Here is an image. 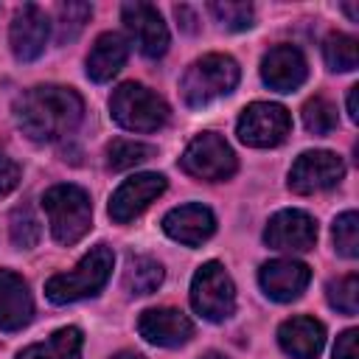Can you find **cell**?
<instances>
[{
    "label": "cell",
    "instance_id": "1",
    "mask_svg": "<svg viewBox=\"0 0 359 359\" xmlns=\"http://www.w3.org/2000/svg\"><path fill=\"white\" fill-rule=\"evenodd\" d=\"M14 115H17V126L31 140L45 143V140H59L79 126L84 115V101L70 87L39 84L31 87L17 101Z\"/></svg>",
    "mask_w": 359,
    "mask_h": 359
},
{
    "label": "cell",
    "instance_id": "2",
    "mask_svg": "<svg viewBox=\"0 0 359 359\" xmlns=\"http://www.w3.org/2000/svg\"><path fill=\"white\" fill-rule=\"evenodd\" d=\"M112 250L107 244L93 247L70 272H59L45 283V294L50 303H73L81 297H93L104 289L112 275Z\"/></svg>",
    "mask_w": 359,
    "mask_h": 359
},
{
    "label": "cell",
    "instance_id": "3",
    "mask_svg": "<svg viewBox=\"0 0 359 359\" xmlns=\"http://www.w3.org/2000/svg\"><path fill=\"white\" fill-rule=\"evenodd\" d=\"M42 208L50 222V233L59 244H76L93 224L90 196L79 185H53L42 196Z\"/></svg>",
    "mask_w": 359,
    "mask_h": 359
},
{
    "label": "cell",
    "instance_id": "4",
    "mask_svg": "<svg viewBox=\"0 0 359 359\" xmlns=\"http://www.w3.org/2000/svg\"><path fill=\"white\" fill-rule=\"evenodd\" d=\"M238 84V65L236 59L224 53H208L196 59L185 76H182V98L188 107H205L227 93H233Z\"/></svg>",
    "mask_w": 359,
    "mask_h": 359
},
{
    "label": "cell",
    "instance_id": "5",
    "mask_svg": "<svg viewBox=\"0 0 359 359\" xmlns=\"http://www.w3.org/2000/svg\"><path fill=\"white\" fill-rule=\"evenodd\" d=\"M109 109L115 123L129 132H157L168 121V104L137 81L121 84L109 98Z\"/></svg>",
    "mask_w": 359,
    "mask_h": 359
},
{
    "label": "cell",
    "instance_id": "6",
    "mask_svg": "<svg viewBox=\"0 0 359 359\" xmlns=\"http://www.w3.org/2000/svg\"><path fill=\"white\" fill-rule=\"evenodd\" d=\"M191 306L199 317L222 323L236 311V286L219 261H208L191 280Z\"/></svg>",
    "mask_w": 359,
    "mask_h": 359
},
{
    "label": "cell",
    "instance_id": "7",
    "mask_svg": "<svg viewBox=\"0 0 359 359\" xmlns=\"http://www.w3.org/2000/svg\"><path fill=\"white\" fill-rule=\"evenodd\" d=\"M180 165H182L185 174H191L196 180L219 182V180L233 177V171H236V154H233V149L227 146V140L222 135L202 132V135H196L188 143V149L180 157Z\"/></svg>",
    "mask_w": 359,
    "mask_h": 359
},
{
    "label": "cell",
    "instance_id": "8",
    "mask_svg": "<svg viewBox=\"0 0 359 359\" xmlns=\"http://www.w3.org/2000/svg\"><path fill=\"white\" fill-rule=\"evenodd\" d=\"M289 129H292V118H289L286 107L272 104V101H255L241 112L236 135L247 146L269 149V146L283 143Z\"/></svg>",
    "mask_w": 359,
    "mask_h": 359
},
{
    "label": "cell",
    "instance_id": "9",
    "mask_svg": "<svg viewBox=\"0 0 359 359\" xmlns=\"http://www.w3.org/2000/svg\"><path fill=\"white\" fill-rule=\"evenodd\" d=\"M345 174L342 160L334 151L317 149V151H303L289 171V188L294 194H320L334 188Z\"/></svg>",
    "mask_w": 359,
    "mask_h": 359
},
{
    "label": "cell",
    "instance_id": "10",
    "mask_svg": "<svg viewBox=\"0 0 359 359\" xmlns=\"http://www.w3.org/2000/svg\"><path fill=\"white\" fill-rule=\"evenodd\" d=\"M163 191H165V177L163 174H151V171L135 174V177L123 180L118 185V191L112 194V199H109V216L118 224H126L135 216H140Z\"/></svg>",
    "mask_w": 359,
    "mask_h": 359
},
{
    "label": "cell",
    "instance_id": "11",
    "mask_svg": "<svg viewBox=\"0 0 359 359\" xmlns=\"http://www.w3.org/2000/svg\"><path fill=\"white\" fill-rule=\"evenodd\" d=\"M121 14L126 22V31L132 34V39L143 56L157 59L168 50V28L151 3H126L121 8Z\"/></svg>",
    "mask_w": 359,
    "mask_h": 359
},
{
    "label": "cell",
    "instance_id": "12",
    "mask_svg": "<svg viewBox=\"0 0 359 359\" xmlns=\"http://www.w3.org/2000/svg\"><path fill=\"white\" fill-rule=\"evenodd\" d=\"M48 31H50L48 14L39 6H34V3L20 6L14 20H11V31H8V42H11L14 56L20 62H34L36 56H42L45 42H48Z\"/></svg>",
    "mask_w": 359,
    "mask_h": 359
},
{
    "label": "cell",
    "instance_id": "13",
    "mask_svg": "<svg viewBox=\"0 0 359 359\" xmlns=\"http://www.w3.org/2000/svg\"><path fill=\"white\" fill-rule=\"evenodd\" d=\"M264 241L272 250H289V252H303L311 250L317 241V224L309 213L303 210H280L269 219L264 230Z\"/></svg>",
    "mask_w": 359,
    "mask_h": 359
},
{
    "label": "cell",
    "instance_id": "14",
    "mask_svg": "<svg viewBox=\"0 0 359 359\" xmlns=\"http://www.w3.org/2000/svg\"><path fill=\"white\" fill-rule=\"evenodd\" d=\"M137 331L146 342L160 348H180L194 337V323L180 309H146L137 320Z\"/></svg>",
    "mask_w": 359,
    "mask_h": 359
},
{
    "label": "cell",
    "instance_id": "15",
    "mask_svg": "<svg viewBox=\"0 0 359 359\" xmlns=\"http://www.w3.org/2000/svg\"><path fill=\"white\" fill-rule=\"evenodd\" d=\"M258 280H261V289L278 300V303H289L294 297L303 294V289L309 286L311 280V269L303 264V261H292V258H275V261H266L258 272Z\"/></svg>",
    "mask_w": 359,
    "mask_h": 359
},
{
    "label": "cell",
    "instance_id": "16",
    "mask_svg": "<svg viewBox=\"0 0 359 359\" xmlns=\"http://www.w3.org/2000/svg\"><path fill=\"white\" fill-rule=\"evenodd\" d=\"M309 76L306 67V56L294 48V45H275L272 50H266V56L261 59V79L278 90V93H292L297 90Z\"/></svg>",
    "mask_w": 359,
    "mask_h": 359
},
{
    "label": "cell",
    "instance_id": "17",
    "mask_svg": "<svg viewBox=\"0 0 359 359\" xmlns=\"http://www.w3.org/2000/svg\"><path fill=\"white\" fill-rule=\"evenodd\" d=\"M163 230L174 241L196 247V244H202V241H208L213 236L216 219H213V213L205 205L191 202V205H180V208L168 210L165 219H163Z\"/></svg>",
    "mask_w": 359,
    "mask_h": 359
},
{
    "label": "cell",
    "instance_id": "18",
    "mask_svg": "<svg viewBox=\"0 0 359 359\" xmlns=\"http://www.w3.org/2000/svg\"><path fill=\"white\" fill-rule=\"evenodd\" d=\"M34 300L25 280L8 269H0V331H20L31 323Z\"/></svg>",
    "mask_w": 359,
    "mask_h": 359
},
{
    "label": "cell",
    "instance_id": "19",
    "mask_svg": "<svg viewBox=\"0 0 359 359\" xmlns=\"http://www.w3.org/2000/svg\"><path fill=\"white\" fill-rule=\"evenodd\" d=\"M278 342L292 359H317L325 342V328L314 317H292L278 328Z\"/></svg>",
    "mask_w": 359,
    "mask_h": 359
},
{
    "label": "cell",
    "instance_id": "20",
    "mask_svg": "<svg viewBox=\"0 0 359 359\" xmlns=\"http://www.w3.org/2000/svg\"><path fill=\"white\" fill-rule=\"evenodd\" d=\"M129 56V45L121 34L107 31L95 39V45L87 53V76L93 81H109L112 76L121 73V67L126 65Z\"/></svg>",
    "mask_w": 359,
    "mask_h": 359
},
{
    "label": "cell",
    "instance_id": "21",
    "mask_svg": "<svg viewBox=\"0 0 359 359\" xmlns=\"http://www.w3.org/2000/svg\"><path fill=\"white\" fill-rule=\"evenodd\" d=\"M81 345H84L81 331L76 325H67L53 331L45 342L28 345L25 351L17 353V359H81Z\"/></svg>",
    "mask_w": 359,
    "mask_h": 359
},
{
    "label": "cell",
    "instance_id": "22",
    "mask_svg": "<svg viewBox=\"0 0 359 359\" xmlns=\"http://www.w3.org/2000/svg\"><path fill=\"white\" fill-rule=\"evenodd\" d=\"M163 266L154 258L146 255H129L126 258V269H123V286L132 294H151L160 283H163Z\"/></svg>",
    "mask_w": 359,
    "mask_h": 359
},
{
    "label": "cell",
    "instance_id": "23",
    "mask_svg": "<svg viewBox=\"0 0 359 359\" xmlns=\"http://www.w3.org/2000/svg\"><path fill=\"white\" fill-rule=\"evenodd\" d=\"M323 56L331 70H353L359 65V42L348 34H328L323 42Z\"/></svg>",
    "mask_w": 359,
    "mask_h": 359
},
{
    "label": "cell",
    "instance_id": "24",
    "mask_svg": "<svg viewBox=\"0 0 359 359\" xmlns=\"http://www.w3.org/2000/svg\"><path fill=\"white\" fill-rule=\"evenodd\" d=\"M154 157V146H146V143H137V140H126V137H118L107 146V163L112 171H123V168H132L137 163H146Z\"/></svg>",
    "mask_w": 359,
    "mask_h": 359
},
{
    "label": "cell",
    "instance_id": "25",
    "mask_svg": "<svg viewBox=\"0 0 359 359\" xmlns=\"http://www.w3.org/2000/svg\"><path fill=\"white\" fill-rule=\"evenodd\" d=\"M303 126L311 132V135H328L337 129V107L323 98V95H314L303 104Z\"/></svg>",
    "mask_w": 359,
    "mask_h": 359
},
{
    "label": "cell",
    "instance_id": "26",
    "mask_svg": "<svg viewBox=\"0 0 359 359\" xmlns=\"http://www.w3.org/2000/svg\"><path fill=\"white\" fill-rule=\"evenodd\" d=\"M90 14H93V8H90L87 3H62V6L56 8V25H59L56 39H59V42L76 39V36L81 34L84 22L90 20Z\"/></svg>",
    "mask_w": 359,
    "mask_h": 359
},
{
    "label": "cell",
    "instance_id": "27",
    "mask_svg": "<svg viewBox=\"0 0 359 359\" xmlns=\"http://www.w3.org/2000/svg\"><path fill=\"white\" fill-rule=\"evenodd\" d=\"M8 230H11L14 247H20V250H31L39 241V222H36V216H34V210L28 205L14 208Z\"/></svg>",
    "mask_w": 359,
    "mask_h": 359
},
{
    "label": "cell",
    "instance_id": "28",
    "mask_svg": "<svg viewBox=\"0 0 359 359\" xmlns=\"http://www.w3.org/2000/svg\"><path fill=\"white\" fill-rule=\"evenodd\" d=\"M334 244L337 252L345 258H356L359 255V216L353 210H345L342 216H337L334 222Z\"/></svg>",
    "mask_w": 359,
    "mask_h": 359
},
{
    "label": "cell",
    "instance_id": "29",
    "mask_svg": "<svg viewBox=\"0 0 359 359\" xmlns=\"http://www.w3.org/2000/svg\"><path fill=\"white\" fill-rule=\"evenodd\" d=\"M328 303L342 311V314H356L359 311V278L345 275L328 283Z\"/></svg>",
    "mask_w": 359,
    "mask_h": 359
},
{
    "label": "cell",
    "instance_id": "30",
    "mask_svg": "<svg viewBox=\"0 0 359 359\" xmlns=\"http://www.w3.org/2000/svg\"><path fill=\"white\" fill-rule=\"evenodd\" d=\"M210 8V14L224 25V28H230V31H244V28H250L252 25V6L250 3H233V0H216V3H210L208 6Z\"/></svg>",
    "mask_w": 359,
    "mask_h": 359
},
{
    "label": "cell",
    "instance_id": "31",
    "mask_svg": "<svg viewBox=\"0 0 359 359\" xmlns=\"http://www.w3.org/2000/svg\"><path fill=\"white\" fill-rule=\"evenodd\" d=\"M17 182H20V165L0 154V196L11 194L17 188Z\"/></svg>",
    "mask_w": 359,
    "mask_h": 359
},
{
    "label": "cell",
    "instance_id": "32",
    "mask_svg": "<svg viewBox=\"0 0 359 359\" xmlns=\"http://www.w3.org/2000/svg\"><path fill=\"white\" fill-rule=\"evenodd\" d=\"M356 328H348L337 337V345H334V359H359V351H356Z\"/></svg>",
    "mask_w": 359,
    "mask_h": 359
},
{
    "label": "cell",
    "instance_id": "33",
    "mask_svg": "<svg viewBox=\"0 0 359 359\" xmlns=\"http://www.w3.org/2000/svg\"><path fill=\"white\" fill-rule=\"evenodd\" d=\"M356 98H359V87H351V93H348V115H351V121H359V104H356Z\"/></svg>",
    "mask_w": 359,
    "mask_h": 359
},
{
    "label": "cell",
    "instance_id": "34",
    "mask_svg": "<svg viewBox=\"0 0 359 359\" xmlns=\"http://www.w3.org/2000/svg\"><path fill=\"white\" fill-rule=\"evenodd\" d=\"M174 11H177V17H182V20H185V22H182V28H185V31H196V25H194V14H191V8H188V6H177Z\"/></svg>",
    "mask_w": 359,
    "mask_h": 359
},
{
    "label": "cell",
    "instance_id": "35",
    "mask_svg": "<svg viewBox=\"0 0 359 359\" xmlns=\"http://www.w3.org/2000/svg\"><path fill=\"white\" fill-rule=\"evenodd\" d=\"M112 359H143L140 353H135V351H121V353H115Z\"/></svg>",
    "mask_w": 359,
    "mask_h": 359
},
{
    "label": "cell",
    "instance_id": "36",
    "mask_svg": "<svg viewBox=\"0 0 359 359\" xmlns=\"http://www.w3.org/2000/svg\"><path fill=\"white\" fill-rule=\"evenodd\" d=\"M199 359H227L224 353H219V351H208V353H202Z\"/></svg>",
    "mask_w": 359,
    "mask_h": 359
}]
</instances>
